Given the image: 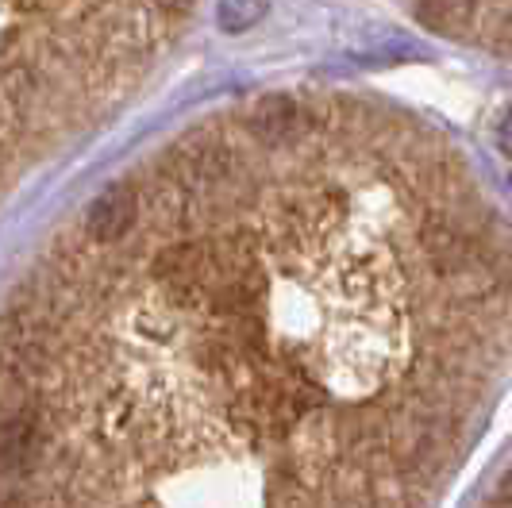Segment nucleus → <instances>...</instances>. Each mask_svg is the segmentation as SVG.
I'll list each match as a JSON object with an SVG mask.
<instances>
[{
  "instance_id": "nucleus-6",
  "label": "nucleus",
  "mask_w": 512,
  "mask_h": 508,
  "mask_svg": "<svg viewBox=\"0 0 512 508\" xmlns=\"http://www.w3.org/2000/svg\"><path fill=\"white\" fill-rule=\"evenodd\" d=\"M474 508H512V458L501 466V474L493 478V485L486 489V497Z\"/></svg>"
},
{
  "instance_id": "nucleus-2",
  "label": "nucleus",
  "mask_w": 512,
  "mask_h": 508,
  "mask_svg": "<svg viewBox=\"0 0 512 508\" xmlns=\"http://www.w3.org/2000/svg\"><path fill=\"white\" fill-rule=\"evenodd\" d=\"M405 8L420 27L512 62V0H405Z\"/></svg>"
},
{
  "instance_id": "nucleus-7",
  "label": "nucleus",
  "mask_w": 512,
  "mask_h": 508,
  "mask_svg": "<svg viewBox=\"0 0 512 508\" xmlns=\"http://www.w3.org/2000/svg\"><path fill=\"white\" fill-rule=\"evenodd\" d=\"M151 4L162 16H170V20H181V16H189L197 8V0H151Z\"/></svg>"
},
{
  "instance_id": "nucleus-1",
  "label": "nucleus",
  "mask_w": 512,
  "mask_h": 508,
  "mask_svg": "<svg viewBox=\"0 0 512 508\" xmlns=\"http://www.w3.org/2000/svg\"><path fill=\"white\" fill-rule=\"evenodd\" d=\"M135 185L116 447L201 508H436L512 362V216L447 127L266 93Z\"/></svg>"
},
{
  "instance_id": "nucleus-3",
  "label": "nucleus",
  "mask_w": 512,
  "mask_h": 508,
  "mask_svg": "<svg viewBox=\"0 0 512 508\" xmlns=\"http://www.w3.org/2000/svg\"><path fill=\"white\" fill-rule=\"evenodd\" d=\"M139 201L131 181H112L85 208V235L93 247H120L135 228Z\"/></svg>"
},
{
  "instance_id": "nucleus-4",
  "label": "nucleus",
  "mask_w": 512,
  "mask_h": 508,
  "mask_svg": "<svg viewBox=\"0 0 512 508\" xmlns=\"http://www.w3.org/2000/svg\"><path fill=\"white\" fill-rule=\"evenodd\" d=\"M43 428L35 412H12L0 420V478L31 474L43 458Z\"/></svg>"
},
{
  "instance_id": "nucleus-5",
  "label": "nucleus",
  "mask_w": 512,
  "mask_h": 508,
  "mask_svg": "<svg viewBox=\"0 0 512 508\" xmlns=\"http://www.w3.org/2000/svg\"><path fill=\"white\" fill-rule=\"evenodd\" d=\"M262 12H266V0H220L216 20L224 31H247L262 20Z\"/></svg>"
}]
</instances>
